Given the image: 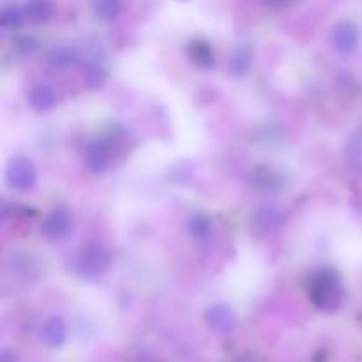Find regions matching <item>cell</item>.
<instances>
[{
    "label": "cell",
    "mask_w": 362,
    "mask_h": 362,
    "mask_svg": "<svg viewBox=\"0 0 362 362\" xmlns=\"http://www.w3.org/2000/svg\"><path fill=\"white\" fill-rule=\"evenodd\" d=\"M332 45L341 55H350L361 45V30L352 21H339L332 30Z\"/></svg>",
    "instance_id": "5b68a950"
},
{
    "label": "cell",
    "mask_w": 362,
    "mask_h": 362,
    "mask_svg": "<svg viewBox=\"0 0 362 362\" xmlns=\"http://www.w3.org/2000/svg\"><path fill=\"white\" fill-rule=\"evenodd\" d=\"M6 182L11 189L28 191L37 182V170L34 163L23 156H16L6 168Z\"/></svg>",
    "instance_id": "3957f363"
},
{
    "label": "cell",
    "mask_w": 362,
    "mask_h": 362,
    "mask_svg": "<svg viewBox=\"0 0 362 362\" xmlns=\"http://www.w3.org/2000/svg\"><path fill=\"white\" fill-rule=\"evenodd\" d=\"M83 163L88 172L105 173L112 166V152L103 140H92L83 148Z\"/></svg>",
    "instance_id": "8992f818"
},
{
    "label": "cell",
    "mask_w": 362,
    "mask_h": 362,
    "mask_svg": "<svg viewBox=\"0 0 362 362\" xmlns=\"http://www.w3.org/2000/svg\"><path fill=\"white\" fill-rule=\"evenodd\" d=\"M28 105L35 110V112H48L57 105V92L53 87L45 83H39L30 88L28 92Z\"/></svg>",
    "instance_id": "7c38bea8"
},
{
    "label": "cell",
    "mask_w": 362,
    "mask_h": 362,
    "mask_svg": "<svg viewBox=\"0 0 362 362\" xmlns=\"http://www.w3.org/2000/svg\"><path fill=\"white\" fill-rule=\"evenodd\" d=\"M0 362H20V359H18L16 352H13V350L9 349H4L2 352H0Z\"/></svg>",
    "instance_id": "7402d4cb"
},
{
    "label": "cell",
    "mask_w": 362,
    "mask_h": 362,
    "mask_svg": "<svg viewBox=\"0 0 362 362\" xmlns=\"http://www.w3.org/2000/svg\"><path fill=\"white\" fill-rule=\"evenodd\" d=\"M251 184L265 193H276L283 187V177L279 175L278 170L267 165H260L251 173Z\"/></svg>",
    "instance_id": "9c48e42d"
},
{
    "label": "cell",
    "mask_w": 362,
    "mask_h": 362,
    "mask_svg": "<svg viewBox=\"0 0 362 362\" xmlns=\"http://www.w3.org/2000/svg\"><path fill=\"white\" fill-rule=\"evenodd\" d=\"M308 297L318 311L332 315L345 303V286L338 271L331 267L317 269L308 279Z\"/></svg>",
    "instance_id": "6da1fadb"
},
{
    "label": "cell",
    "mask_w": 362,
    "mask_h": 362,
    "mask_svg": "<svg viewBox=\"0 0 362 362\" xmlns=\"http://www.w3.org/2000/svg\"><path fill=\"white\" fill-rule=\"evenodd\" d=\"M281 212L274 207H262L258 209L257 214H255V223H257L258 228L264 230H272L281 223Z\"/></svg>",
    "instance_id": "d6986e66"
},
{
    "label": "cell",
    "mask_w": 362,
    "mask_h": 362,
    "mask_svg": "<svg viewBox=\"0 0 362 362\" xmlns=\"http://www.w3.org/2000/svg\"><path fill=\"white\" fill-rule=\"evenodd\" d=\"M205 324L209 329L219 334H228L237 327V317L233 310L226 304H214L204 315Z\"/></svg>",
    "instance_id": "52a82bcc"
},
{
    "label": "cell",
    "mask_w": 362,
    "mask_h": 362,
    "mask_svg": "<svg viewBox=\"0 0 362 362\" xmlns=\"http://www.w3.org/2000/svg\"><path fill=\"white\" fill-rule=\"evenodd\" d=\"M83 81L88 88L98 90V88L105 87V83L108 81V71L95 62L87 64L83 69Z\"/></svg>",
    "instance_id": "2e32d148"
},
{
    "label": "cell",
    "mask_w": 362,
    "mask_h": 362,
    "mask_svg": "<svg viewBox=\"0 0 362 362\" xmlns=\"http://www.w3.org/2000/svg\"><path fill=\"white\" fill-rule=\"evenodd\" d=\"M67 339V325L60 317H52L42 324L41 341L48 349H60Z\"/></svg>",
    "instance_id": "30bf717a"
},
{
    "label": "cell",
    "mask_w": 362,
    "mask_h": 362,
    "mask_svg": "<svg viewBox=\"0 0 362 362\" xmlns=\"http://www.w3.org/2000/svg\"><path fill=\"white\" fill-rule=\"evenodd\" d=\"M253 48L247 45H240L233 49V53L230 55L228 67L230 73L235 74V76H244V74L250 73L251 66H253Z\"/></svg>",
    "instance_id": "4fadbf2b"
},
{
    "label": "cell",
    "mask_w": 362,
    "mask_h": 362,
    "mask_svg": "<svg viewBox=\"0 0 362 362\" xmlns=\"http://www.w3.org/2000/svg\"><path fill=\"white\" fill-rule=\"evenodd\" d=\"M73 232V218L66 209H55L45 218L41 225V235L46 240H64Z\"/></svg>",
    "instance_id": "277c9868"
},
{
    "label": "cell",
    "mask_w": 362,
    "mask_h": 362,
    "mask_svg": "<svg viewBox=\"0 0 362 362\" xmlns=\"http://www.w3.org/2000/svg\"><path fill=\"white\" fill-rule=\"evenodd\" d=\"M25 20L32 25H45L55 14L53 0H27L23 4Z\"/></svg>",
    "instance_id": "8fae6325"
},
{
    "label": "cell",
    "mask_w": 362,
    "mask_h": 362,
    "mask_svg": "<svg viewBox=\"0 0 362 362\" xmlns=\"http://www.w3.org/2000/svg\"><path fill=\"white\" fill-rule=\"evenodd\" d=\"M265 4V7L269 9H274V11H283V9H288L292 7L297 0H262Z\"/></svg>",
    "instance_id": "44dd1931"
},
{
    "label": "cell",
    "mask_w": 362,
    "mask_h": 362,
    "mask_svg": "<svg viewBox=\"0 0 362 362\" xmlns=\"http://www.w3.org/2000/svg\"><path fill=\"white\" fill-rule=\"evenodd\" d=\"M112 265V253L99 243H87L81 246L76 257V272L83 279H99Z\"/></svg>",
    "instance_id": "7a4b0ae2"
},
{
    "label": "cell",
    "mask_w": 362,
    "mask_h": 362,
    "mask_svg": "<svg viewBox=\"0 0 362 362\" xmlns=\"http://www.w3.org/2000/svg\"><path fill=\"white\" fill-rule=\"evenodd\" d=\"M25 21V13L23 7H18L14 4L6 6L0 13V27L6 28V30H16L23 25Z\"/></svg>",
    "instance_id": "e0dca14e"
},
{
    "label": "cell",
    "mask_w": 362,
    "mask_h": 362,
    "mask_svg": "<svg viewBox=\"0 0 362 362\" xmlns=\"http://www.w3.org/2000/svg\"><path fill=\"white\" fill-rule=\"evenodd\" d=\"M187 59L193 62V66H197L198 69L211 71L216 67V53L212 48L211 42L207 39L194 37L187 42L186 46Z\"/></svg>",
    "instance_id": "ba28073f"
},
{
    "label": "cell",
    "mask_w": 362,
    "mask_h": 362,
    "mask_svg": "<svg viewBox=\"0 0 362 362\" xmlns=\"http://www.w3.org/2000/svg\"><path fill=\"white\" fill-rule=\"evenodd\" d=\"M189 233L193 235V239L197 240H205L211 237L212 233V219L209 218L204 212H198L193 218L189 219Z\"/></svg>",
    "instance_id": "ac0fdd59"
},
{
    "label": "cell",
    "mask_w": 362,
    "mask_h": 362,
    "mask_svg": "<svg viewBox=\"0 0 362 362\" xmlns=\"http://www.w3.org/2000/svg\"><path fill=\"white\" fill-rule=\"evenodd\" d=\"M78 64V53L76 49L67 48V46H60V48L52 49L46 57V66L52 71H66L69 67Z\"/></svg>",
    "instance_id": "5bb4252c"
},
{
    "label": "cell",
    "mask_w": 362,
    "mask_h": 362,
    "mask_svg": "<svg viewBox=\"0 0 362 362\" xmlns=\"http://www.w3.org/2000/svg\"><path fill=\"white\" fill-rule=\"evenodd\" d=\"M92 7L99 20L113 21L122 13V0H94Z\"/></svg>",
    "instance_id": "9a60e30c"
},
{
    "label": "cell",
    "mask_w": 362,
    "mask_h": 362,
    "mask_svg": "<svg viewBox=\"0 0 362 362\" xmlns=\"http://www.w3.org/2000/svg\"><path fill=\"white\" fill-rule=\"evenodd\" d=\"M16 48L18 52L23 53V55H27V53L30 55V53L37 48V42H35L34 37H27V35H23V37H16Z\"/></svg>",
    "instance_id": "ffe728a7"
}]
</instances>
